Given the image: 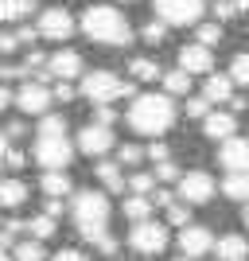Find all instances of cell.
Returning <instances> with one entry per match:
<instances>
[{"instance_id": "obj_7", "label": "cell", "mask_w": 249, "mask_h": 261, "mask_svg": "<svg viewBox=\"0 0 249 261\" xmlns=\"http://www.w3.org/2000/svg\"><path fill=\"white\" fill-rule=\"evenodd\" d=\"M129 246L136 253H148V257L152 253H163L168 250V226H163V222H152V218L148 222H136V226L129 230Z\"/></svg>"}, {"instance_id": "obj_50", "label": "cell", "mask_w": 249, "mask_h": 261, "mask_svg": "<svg viewBox=\"0 0 249 261\" xmlns=\"http://www.w3.org/2000/svg\"><path fill=\"white\" fill-rule=\"evenodd\" d=\"M4 164L8 168H23V152H4Z\"/></svg>"}, {"instance_id": "obj_16", "label": "cell", "mask_w": 249, "mask_h": 261, "mask_svg": "<svg viewBox=\"0 0 249 261\" xmlns=\"http://www.w3.org/2000/svg\"><path fill=\"white\" fill-rule=\"evenodd\" d=\"M210 253H214L218 261H245L249 257V242L241 238V234H226V238H218L214 246H210Z\"/></svg>"}, {"instance_id": "obj_8", "label": "cell", "mask_w": 249, "mask_h": 261, "mask_svg": "<svg viewBox=\"0 0 249 261\" xmlns=\"http://www.w3.org/2000/svg\"><path fill=\"white\" fill-rule=\"evenodd\" d=\"M175 184H179L175 203L183 199L187 207H199V203H210V199H214V179H210V172H183Z\"/></svg>"}, {"instance_id": "obj_53", "label": "cell", "mask_w": 249, "mask_h": 261, "mask_svg": "<svg viewBox=\"0 0 249 261\" xmlns=\"http://www.w3.org/2000/svg\"><path fill=\"white\" fill-rule=\"evenodd\" d=\"M8 101H12V94H8V90H4V86H0V109L8 106Z\"/></svg>"}, {"instance_id": "obj_10", "label": "cell", "mask_w": 249, "mask_h": 261, "mask_svg": "<svg viewBox=\"0 0 249 261\" xmlns=\"http://www.w3.org/2000/svg\"><path fill=\"white\" fill-rule=\"evenodd\" d=\"M218 164L230 168V175H249V137H230V141H222Z\"/></svg>"}, {"instance_id": "obj_34", "label": "cell", "mask_w": 249, "mask_h": 261, "mask_svg": "<svg viewBox=\"0 0 249 261\" xmlns=\"http://www.w3.org/2000/svg\"><path fill=\"white\" fill-rule=\"evenodd\" d=\"M168 222L172 226H191V207L187 203H172L168 207Z\"/></svg>"}, {"instance_id": "obj_57", "label": "cell", "mask_w": 249, "mask_h": 261, "mask_svg": "<svg viewBox=\"0 0 249 261\" xmlns=\"http://www.w3.org/2000/svg\"><path fill=\"white\" fill-rule=\"evenodd\" d=\"M0 261H12V253H4V250H0Z\"/></svg>"}, {"instance_id": "obj_58", "label": "cell", "mask_w": 249, "mask_h": 261, "mask_svg": "<svg viewBox=\"0 0 249 261\" xmlns=\"http://www.w3.org/2000/svg\"><path fill=\"white\" fill-rule=\"evenodd\" d=\"M175 261H187V257H175Z\"/></svg>"}, {"instance_id": "obj_31", "label": "cell", "mask_w": 249, "mask_h": 261, "mask_svg": "<svg viewBox=\"0 0 249 261\" xmlns=\"http://www.w3.org/2000/svg\"><path fill=\"white\" fill-rule=\"evenodd\" d=\"M226 78L234 82V86H249V51L234 59V66H230V74H226Z\"/></svg>"}, {"instance_id": "obj_44", "label": "cell", "mask_w": 249, "mask_h": 261, "mask_svg": "<svg viewBox=\"0 0 249 261\" xmlns=\"http://www.w3.org/2000/svg\"><path fill=\"white\" fill-rule=\"evenodd\" d=\"M148 203H152V211H156V207H163V211H168V207H172V203H175V195H172V191H168V187H160V191H156V195H152Z\"/></svg>"}, {"instance_id": "obj_55", "label": "cell", "mask_w": 249, "mask_h": 261, "mask_svg": "<svg viewBox=\"0 0 249 261\" xmlns=\"http://www.w3.org/2000/svg\"><path fill=\"white\" fill-rule=\"evenodd\" d=\"M4 152H8V141H4V133H0V160H4Z\"/></svg>"}, {"instance_id": "obj_40", "label": "cell", "mask_w": 249, "mask_h": 261, "mask_svg": "<svg viewBox=\"0 0 249 261\" xmlns=\"http://www.w3.org/2000/svg\"><path fill=\"white\" fill-rule=\"evenodd\" d=\"M214 16H218L214 23H226V20H234V16H238V8H234V0H218V4H214Z\"/></svg>"}, {"instance_id": "obj_30", "label": "cell", "mask_w": 249, "mask_h": 261, "mask_svg": "<svg viewBox=\"0 0 249 261\" xmlns=\"http://www.w3.org/2000/svg\"><path fill=\"white\" fill-rule=\"evenodd\" d=\"M129 70H132L136 78H141V82H156V78L163 74V70H160V63H152V59H136V63H132Z\"/></svg>"}, {"instance_id": "obj_49", "label": "cell", "mask_w": 249, "mask_h": 261, "mask_svg": "<svg viewBox=\"0 0 249 261\" xmlns=\"http://www.w3.org/2000/svg\"><path fill=\"white\" fill-rule=\"evenodd\" d=\"M35 39H39L35 28H20V32H16V47H20V43H35Z\"/></svg>"}, {"instance_id": "obj_13", "label": "cell", "mask_w": 249, "mask_h": 261, "mask_svg": "<svg viewBox=\"0 0 249 261\" xmlns=\"http://www.w3.org/2000/svg\"><path fill=\"white\" fill-rule=\"evenodd\" d=\"M16 106H20L23 113H35V117H43L47 106H51V90L39 86V82H23V86L16 90Z\"/></svg>"}, {"instance_id": "obj_15", "label": "cell", "mask_w": 249, "mask_h": 261, "mask_svg": "<svg viewBox=\"0 0 249 261\" xmlns=\"http://www.w3.org/2000/svg\"><path fill=\"white\" fill-rule=\"evenodd\" d=\"M113 133L109 129H98V125H86V129L78 133V141H74V148L78 152H86V156H105L109 148H113Z\"/></svg>"}, {"instance_id": "obj_11", "label": "cell", "mask_w": 249, "mask_h": 261, "mask_svg": "<svg viewBox=\"0 0 249 261\" xmlns=\"http://www.w3.org/2000/svg\"><path fill=\"white\" fill-rule=\"evenodd\" d=\"M210 246H214V234L206 226H199V222H191V226L179 230V250H183L187 261L203 257V253H210Z\"/></svg>"}, {"instance_id": "obj_47", "label": "cell", "mask_w": 249, "mask_h": 261, "mask_svg": "<svg viewBox=\"0 0 249 261\" xmlns=\"http://www.w3.org/2000/svg\"><path fill=\"white\" fill-rule=\"evenodd\" d=\"M51 261H90V257H86L82 250H59V253H54Z\"/></svg>"}, {"instance_id": "obj_3", "label": "cell", "mask_w": 249, "mask_h": 261, "mask_svg": "<svg viewBox=\"0 0 249 261\" xmlns=\"http://www.w3.org/2000/svg\"><path fill=\"white\" fill-rule=\"evenodd\" d=\"M82 94H86L94 106H109V101L117 98H136V86L132 82H125V78H117L113 70H94V74H82Z\"/></svg>"}, {"instance_id": "obj_28", "label": "cell", "mask_w": 249, "mask_h": 261, "mask_svg": "<svg viewBox=\"0 0 249 261\" xmlns=\"http://www.w3.org/2000/svg\"><path fill=\"white\" fill-rule=\"evenodd\" d=\"M222 195L226 199H249V175H226L222 179Z\"/></svg>"}, {"instance_id": "obj_1", "label": "cell", "mask_w": 249, "mask_h": 261, "mask_svg": "<svg viewBox=\"0 0 249 261\" xmlns=\"http://www.w3.org/2000/svg\"><path fill=\"white\" fill-rule=\"evenodd\" d=\"M82 32L94 43H105V47H129L132 43V28L125 20V12L109 8V4H90L82 12Z\"/></svg>"}, {"instance_id": "obj_18", "label": "cell", "mask_w": 249, "mask_h": 261, "mask_svg": "<svg viewBox=\"0 0 249 261\" xmlns=\"http://www.w3.org/2000/svg\"><path fill=\"white\" fill-rule=\"evenodd\" d=\"M234 98V82L226 74H206V86H203V101L214 106V101H230Z\"/></svg>"}, {"instance_id": "obj_32", "label": "cell", "mask_w": 249, "mask_h": 261, "mask_svg": "<svg viewBox=\"0 0 249 261\" xmlns=\"http://www.w3.org/2000/svg\"><path fill=\"white\" fill-rule=\"evenodd\" d=\"M214 43H222V23H199V47H210Z\"/></svg>"}, {"instance_id": "obj_2", "label": "cell", "mask_w": 249, "mask_h": 261, "mask_svg": "<svg viewBox=\"0 0 249 261\" xmlns=\"http://www.w3.org/2000/svg\"><path fill=\"white\" fill-rule=\"evenodd\" d=\"M129 125L144 137H160L175 125V106L163 94H136L129 106Z\"/></svg>"}, {"instance_id": "obj_19", "label": "cell", "mask_w": 249, "mask_h": 261, "mask_svg": "<svg viewBox=\"0 0 249 261\" xmlns=\"http://www.w3.org/2000/svg\"><path fill=\"white\" fill-rule=\"evenodd\" d=\"M78 234H82V242L98 246V250H101V253H109V257L117 253V238H113L105 226H78Z\"/></svg>"}, {"instance_id": "obj_26", "label": "cell", "mask_w": 249, "mask_h": 261, "mask_svg": "<svg viewBox=\"0 0 249 261\" xmlns=\"http://www.w3.org/2000/svg\"><path fill=\"white\" fill-rule=\"evenodd\" d=\"M23 230H32V242H47V238H54V218H47V215H35L32 222H23Z\"/></svg>"}, {"instance_id": "obj_52", "label": "cell", "mask_w": 249, "mask_h": 261, "mask_svg": "<svg viewBox=\"0 0 249 261\" xmlns=\"http://www.w3.org/2000/svg\"><path fill=\"white\" fill-rule=\"evenodd\" d=\"M12 137H23V121H12L8 133H4V141H12Z\"/></svg>"}, {"instance_id": "obj_56", "label": "cell", "mask_w": 249, "mask_h": 261, "mask_svg": "<svg viewBox=\"0 0 249 261\" xmlns=\"http://www.w3.org/2000/svg\"><path fill=\"white\" fill-rule=\"evenodd\" d=\"M241 222H245V226H249V203H245V211H241Z\"/></svg>"}, {"instance_id": "obj_45", "label": "cell", "mask_w": 249, "mask_h": 261, "mask_svg": "<svg viewBox=\"0 0 249 261\" xmlns=\"http://www.w3.org/2000/svg\"><path fill=\"white\" fill-rule=\"evenodd\" d=\"M63 211H66V203H63V199H47V203H43V215H47V218H59Z\"/></svg>"}, {"instance_id": "obj_14", "label": "cell", "mask_w": 249, "mask_h": 261, "mask_svg": "<svg viewBox=\"0 0 249 261\" xmlns=\"http://www.w3.org/2000/svg\"><path fill=\"white\" fill-rule=\"evenodd\" d=\"M47 78H59V82H70V78H82V55L78 51H59L47 59Z\"/></svg>"}, {"instance_id": "obj_36", "label": "cell", "mask_w": 249, "mask_h": 261, "mask_svg": "<svg viewBox=\"0 0 249 261\" xmlns=\"http://www.w3.org/2000/svg\"><path fill=\"white\" fill-rule=\"evenodd\" d=\"M113 121H117V109L113 106H94V125H98V129H109Z\"/></svg>"}, {"instance_id": "obj_39", "label": "cell", "mask_w": 249, "mask_h": 261, "mask_svg": "<svg viewBox=\"0 0 249 261\" xmlns=\"http://www.w3.org/2000/svg\"><path fill=\"white\" fill-rule=\"evenodd\" d=\"M117 156H121V164H141L144 160V148H136V144H121Z\"/></svg>"}, {"instance_id": "obj_21", "label": "cell", "mask_w": 249, "mask_h": 261, "mask_svg": "<svg viewBox=\"0 0 249 261\" xmlns=\"http://www.w3.org/2000/svg\"><path fill=\"white\" fill-rule=\"evenodd\" d=\"M39 187L47 191V199H66V195H70V175H66V172H43Z\"/></svg>"}, {"instance_id": "obj_33", "label": "cell", "mask_w": 249, "mask_h": 261, "mask_svg": "<svg viewBox=\"0 0 249 261\" xmlns=\"http://www.w3.org/2000/svg\"><path fill=\"white\" fill-rule=\"evenodd\" d=\"M20 230H23L20 218H12V222H4V226H0V250H4V253L16 246V234H20Z\"/></svg>"}, {"instance_id": "obj_4", "label": "cell", "mask_w": 249, "mask_h": 261, "mask_svg": "<svg viewBox=\"0 0 249 261\" xmlns=\"http://www.w3.org/2000/svg\"><path fill=\"white\" fill-rule=\"evenodd\" d=\"M109 195L105 191H78L70 199V215H74L78 226H105L109 222Z\"/></svg>"}, {"instance_id": "obj_37", "label": "cell", "mask_w": 249, "mask_h": 261, "mask_svg": "<svg viewBox=\"0 0 249 261\" xmlns=\"http://www.w3.org/2000/svg\"><path fill=\"white\" fill-rule=\"evenodd\" d=\"M179 164H172V160H163V164H156V175L152 179H163V184H172V179H179Z\"/></svg>"}, {"instance_id": "obj_5", "label": "cell", "mask_w": 249, "mask_h": 261, "mask_svg": "<svg viewBox=\"0 0 249 261\" xmlns=\"http://www.w3.org/2000/svg\"><path fill=\"white\" fill-rule=\"evenodd\" d=\"M206 12L203 0H156V16L163 28H191Z\"/></svg>"}, {"instance_id": "obj_48", "label": "cell", "mask_w": 249, "mask_h": 261, "mask_svg": "<svg viewBox=\"0 0 249 261\" xmlns=\"http://www.w3.org/2000/svg\"><path fill=\"white\" fill-rule=\"evenodd\" d=\"M12 78H23V66H0V82H12Z\"/></svg>"}, {"instance_id": "obj_35", "label": "cell", "mask_w": 249, "mask_h": 261, "mask_svg": "<svg viewBox=\"0 0 249 261\" xmlns=\"http://www.w3.org/2000/svg\"><path fill=\"white\" fill-rule=\"evenodd\" d=\"M152 184H156V179H152V172H136V175H132V179H129V187H132V195H141V199H148Z\"/></svg>"}, {"instance_id": "obj_24", "label": "cell", "mask_w": 249, "mask_h": 261, "mask_svg": "<svg viewBox=\"0 0 249 261\" xmlns=\"http://www.w3.org/2000/svg\"><path fill=\"white\" fill-rule=\"evenodd\" d=\"M163 98H175V94H187L191 90V78L183 74V70H163Z\"/></svg>"}, {"instance_id": "obj_29", "label": "cell", "mask_w": 249, "mask_h": 261, "mask_svg": "<svg viewBox=\"0 0 249 261\" xmlns=\"http://www.w3.org/2000/svg\"><path fill=\"white\" fill-rule=\"evenodd\" d=\"M39 137H66V117L43 113V117H39Z\"/></svg>"}, {"instance_id": "obj_17", "label": "cell", "mask_w": 249, "mask_h": 261, "mask_svg": "<svg viewBox=\"0 0 249 261\" xmlns=\"http://www.w3.org/2000/svg\"><path fill=\"white\" fill-rule=\"evenodd\" d=\"M234 129H238V117H234V113H206L203 117V133L214 137V141H230Z\"/></svg>"}, {"instance_id": "obj_38", "label": "cell", "mask_w": 249, "mask_h": 261, "mask_svg": "<svg viewBox=\"0 0 249 261\" xmlns=\"http://www.w3.org/2000/svg\"><path fill=\"white\" fill-rule=\"evenodd\" d=\"M141 35H144V43H152V47H156V43H163V35H168V28H163L160 20H152V23L144 28Z\"/></svg>"}, {"instance_id": "obj_41", "label": "cell", "mask_w": 249, "mask_h": 261, "mask_svg": "<svg viewBox=\"0 0 249 261\" xmlns=\"http://www.w3.org/2000/svg\"><path fill=\"white\" fill-rule=\"evenodd\" d=\"M74 94H78V90L70 86V82H59V86L51 90V101H74Z\"/></svg>"}, {"instance_id": "obj_6", "label": "cell", "mask_w": 249, "mask_h": 261, "mask_svg": "<svg viewBox=\"0 0 249 261\" xmlns=\"http://www.w3.org/2000/svg\"><path fill=\"white\" fill-rule=\"evenodd\" d=\"M32 152L47 172H63L70 164V156H74V144H70V137H39Z\"/></svg>"}, {"instance_id": "obj_23", "label": "cell", "mask_w": 249, "mask_h": 261, "mask_svg": "<svg viewBox=\"0 0 249 261\" xmlns=\"http://www.w3.org/2000/svg\"><path fill=\"white\" fill-rule=\"evenodd\" d=\"M121 211H125V218H129L132 226H136V222H148V218H152V203H148V199H141V195L125 199V207H121Z\"/></svg>"}, {"instance_id": "obj_12", "label": "cell", "mask_w": 249, "mask_h": 261, "mask_svg": "<svg viewBox=\"0 0 249 261\" xmlns=\"http://www.w3.org/2000/svg\"><path fill=\"white\" fill-rule=\"evenodd\" d=\"M175 70H183L187 78L210 74V70H214V55L206 51V47H199V43H187V47H179V66H175Z\"/></svg>"}, {"instance_id": "obj_59", "label": "cell", "mask_w": 249, "mask_h": 261, "mask_svg": "<svg viewBox=\"0 0 249 261\" xmlns=\"http://www.w3.org/2000/svg\"><path fill=\"white\" fill-rule=\"evenodd\" d=\"M0 172H4V168H0Z\"/></svg>"}, {"instance_id": "obj_27", "label": "cell", "mask_w": 249, "mask_h": 261, "mask_svg": "<svg viewBox=\"0 0 249 261\" xmlns=\"http://www.w3.org/2000/svg\"><path fill=\"white\" fill-rule=\"evenodd\" d=\"M35 12V0H0V20H20Z\"/></svg>"}, {"instance_id": "obj_43", "label": "cell", "mask_w": 249, "mask_h": 261, "mask_svg": "<svg viewBox=\"0 0 249 261\" xmlns=\"http://www.w3.org/2000/svg\"><path fill=\"white\" fill-rule=\"evenodd\" d=\"M144 156H148L152 164H163V160H172V156H168V144H160V141H152V144H148V152H144Z\"/></svg>"}, {"instance_id": "obj_46", "label": "cell", "mask_w": 249, "mask_h": 261, "mask_svg": "<svg viewBox=\"0 0 249 261\" xmlns=\"http://www.w3.org/2000/svg\"><path fill=\"white\" fill-rule=\"evenodd\" d=\"M43 66H47V59L39 51H32V55H27V63H23V74H27V70H43Z\"/></svg>"}, {"instance_id": "obj_20", "label": "cell", "mask_w": 249, "mask_h": 261, "mask_svg": "<svg viewBox=\"0 0 249 261\" xmlns=\"http://www.w3.org/2000/svg\"><path fill=\"white\" fill-rule=\"evenodd\" d=\"M27 199V184L23 179H0V207L4 211H16Z\"/></svg>"}, {"instance_id": "obj_51", "label": "cell", "mask_w": 249, "mask_h": 261, "mask_svg": "<svg viewBox=\"0 0 249 261\" xmlns=\"http://www.w3.org/2000/svg\"><path fill=\"white\" fill-rule=\"evenodd\" d=\"M0 51H16V35L0 32Z\"/></svg>"}, {"instance_id": "obj_54", "label": "cell", "mask_w": 249, "mask_h": 261, "mask_svg": "<svg viewBox=\"0 0 249 261\" xmlns=\"http://www.w3.org/2000/svg\"><path fill=\"white\" fill-rule=\"evenodd\" d=\"M234 8H238V12H249V0H234Z\"/></svg>"}, {"instance_id": "obj_22", "label": "cell", "mask_w": 249, "mask_h": 261, "mask_svg": "<svg viewBox=\"0 0 249 261\" xmlns=\"http://www.w3.org/2000/svg\"><path fill=\"white\" fill-rule=\"evenodd\" d=\"M98 179L105 184V191H113V195H121V191H125V175H121V164L101 160V164H98Z\"/></svg>"}, {"instance_id": "obj_9", "label": "cell", "mask_w": 249, "mask_h": 261, "mask_svg": "<svg viewBox=\"0 0 249 261\" xmlns=\"http://www.w3.org/2000/svg\"><path fill=\"white\" fill-rule=\"evenodd\" d=\"M35 35H43V39H54V43H66V39L74 35V20H70V12H66V8H43Z\"/></svg>"}, {"instance_id": "obj_25", "label": "cell", "mask_w": 249, "mask_h": 261, "mask_svg": "<svg viewBox=\"0 0 249 261\" xmlns=\"http://www.w3.org/2000/svg\"><path fill=\"white\" fill-rule=\"evenodd\" d=\"M12 257L16 261H47V250H43V242H16L12 246Z\"/></svg>"}, {"instance_id": "obj_42", "label": "cell", "mask_w": 249, "mask_h": 261, "mask_svg": "<svg viewBox=\"0 0 249 261\" xmlns=\"http://www.w3.org/2000/svg\"><path fill=\"white\" fill-rule=\"evenodd\" d=\"M206 113H210V106H206L203 98H187V117H199V121H203Z\"/></svg>"}]
</instances>
